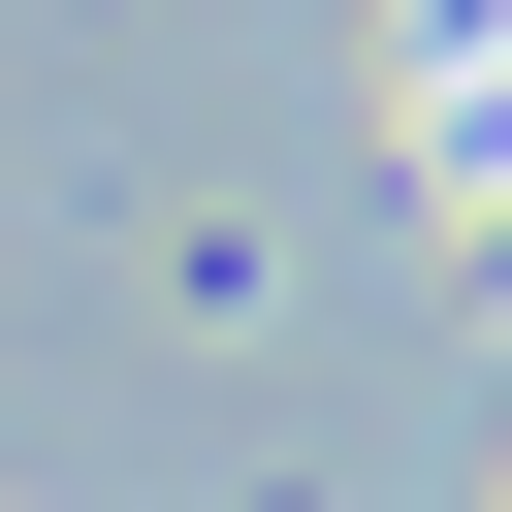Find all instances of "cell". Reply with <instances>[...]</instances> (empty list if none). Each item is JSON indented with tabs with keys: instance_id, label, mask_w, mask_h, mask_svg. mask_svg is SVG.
I'll return each mask as SVG.
<instances>
[{
	"instance_id": "cell-2",
	"label": "cell",
	"mask_w": 512,
	"mask_h": 512,
	"mask_svg": "<svg viewBox=\"0 0 512 512\" xmlns=\"http://www.w3.org/2000/svg\"><path fill=\"white\" fill-rule=\"evenodd\" d=\"M480 288H512V192H480Z\"/></svg>"
},
{
	"instance_id": "cell-1",
	"label": "cell",
	"mask_w": 512,
	"mask_h": 512,
	"mask_svg": "<svg viewBox=\"0 0 512 512\" xmlns=\"http://www.w3.org/2000/svg\"><path fill=\"white\" fill-rule=\"evenodd\" d=\"M384 64H416V128H448V160H480V192H512V0H416V32H384Z\"/></svg>"
}]
</instances>
